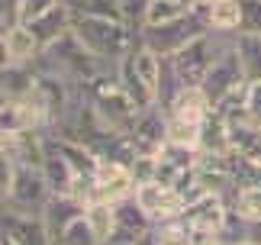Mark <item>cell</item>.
I'll use <instances>...</instances> for the list:
<instances>
[{
    "mask_svg": "<svg viewBox=\"0 0 261 245\" xmlns=\"http://www.w3.org/2000/svg\"><path fill=\"white\" fill-rule=\"evenodd\" d=\"M42 175L48 181L52 193H74L77 190V175L71 168V161L62 155L58 142L52 136H45V158H42Z\"/></svg>",
    "mask_w": 261,
    "mask_h": 245,
    "instance_id": "cell-13",
    "label": "cell"
},
{
    "mask_svg": "<svg viewBox=\"0 0 261 245\" xmlns=\"http://www.w3.org/2000/svg\"><path fill=\"white\" fill-rule=\"evenodd\" d=\"M84 94H87V104L94 107L97 119L103 122L107 129L129 132L133 119L139 116V107L133 104V97L123 90V84H119L116 68L107 71V75H100V78H94V81H87Z\"/></svg>",
    "mask_w": 261,
    "mask_h": 245,
    "instance_id": "cell-3",
    "label": "cell"
},
{
    "mask_svg": "<svg viewBox=\"0 0 261 245\" xmlns=\"http://www.w3.org/2000/svg\"><path fill=\"white\" fill-rule=\"evenodd\" d=\"M210 33L236 36L242 29V0H203Z\"/></svg>",
    "mask_w": 261,
    "mask_h": 245,
    "instance_id": "cell-18",
    "label": "cell"
},
{
    "mask_svg": "<svg viewBox=\"0 0 261 245\" xmlns=\"http://www.w3.org/2000/svg\"><path fill=\"white\" fill-rule=\"evenodd\" d=\"M62 245H100V239L94 236V229H90L87 216H77L71 226L62 232Z\"/></svg>",
    "mask_w": 261,
    "mask_h": 245,
    "instance_id": "cell-30",
    "label": "cell"
},
{
    "mask_svg": "<svg viewBox=\"0 0 261 245\" xmlns=\"http://www.w3.org/2000/svg\"><path fill=\"white\" fill-rule=\"evenodd\" d=\"M129 139L139 155H158L165 145H168V113L165 107H148V110H139V116L133 119L129 126Z\"/></svg>",
    "mask_w": 261,
    "mask_h": 245,
    "instance_id": "cell-9",
    "label": "cell"
},
{
    "mask_svg": "<svg viewBox=\"0 0 261 245\" xmlns=\"http://www.w3.org/2000/svg\"><path fill=\"white\" fill-rule=\"evenodd\" d=\"M7 52H10V65H33L42 52V45H39L36 33L29 29L26 23H13L7 29Z\"/></svg>",
    "mask_w": 261,
    "mask_h": 245,
    "instance_id": "cell-19",
    "label": "cell"
},
{
    "mask_svg": "<svg viewBox=\"0 0 261 245\" xmlns=\"http://www.w3.org/2000/svg\"><path fill=\"white\" fill-rule=\"evenodd\" d=\"M0 210H4V200H0Z\"/></svg>",
    "mask_w": 261,
    "mask_h": 245,
    "instance_id": "cell-46",
    "label": "cell"
},
{
    "mask_svg": "<svg viewBox=\"0 0 261 245\" xmlns=\"http://www.w3.org/2000/svg\"><path fill=\"white\" fill-rule=\"evenodd\" d=\"M187 245H229L223 232H213V229H190V242Z\"/></svg>",
    "mask_w": 261,
    "mask_h": 245,
    "instance_id": "cell-37",
    "label": "cell"
},
{
    "mask_svg": "<svg viewBox=\"0 0 261 245\" xmlns=\"http://www.w3.org/2000/svg\"><path fill=\"white\" fill-rule=\"evenodd\" d=\"M65 4H74V0H65Z\"/></svg>",
    "mask_w": 261,
    "mask_h": 245,
    "instance_id": "cell-45",
    "label": "cell"
},
{
    "mask_svg": "<svg viewBox=\"0 0 261 245\" xmlns=\"http://www.w3.org/2000/svg\"><path fill=\"white\" fill-rule=\"evenodd\" d=\"M74 36L94 52L97 58L119 65L133 48L139 45V29L126 19H97V16H74L71 19Z\"/></svg>",
    "mask_w": 261,
    "mask_h": 245,
    "instance_id": "cell-2",
    "label": "cell"
},
{
    "mask_svg": "<svg viewBox=\"0 0 261 245\" xmlns=\"http://www.w3.org/2000/svg\"><path fill=\"white\" fill-rule=\"evenodd\" d=\"M113 207H116V236H113V242H136L139 236H145V232L155 226V223L148 219V213L139 207L133 197L119 200Z\"/></svg>",
    "mask_w": 261,
    "mask_h": 245,
    "instance_id": "cell-15",
    "label": "cell"
},
{
    "mask_svg": "<svg viewBox=\"0 0 261 245\" xmlns=\"http://www.w3.org/2000/svg\"><path fill=\"white\" fill-rule=\"evenodd\" d=\"M62 0H19V10H16V23H26L33 26L36 19H42L52 7H58Z\"/></svg>",
    "mask_w": 261,
    "mask_h": 245,
    "instance_id": "cell-31",
    "label": "cell"
},
{
    "mask_svg": "<svg viewBox=\"0 0 261 245\" xmlns=\"http://www.w3.org/2000/svg\"><path fill=\"white\" fill-rule=\"evenodd\" d=\"M55 245H62V242H55Z\"/></svg>",
    "mask_w": 261,
    "mask_h": 245,
    "instance_id": "cell-47",
    "label": "cell"
},
{
    "mask_svg": "<svg viewBox=\"0 0 261 245\" xmlns=\"http://www.w3.org/2000/svg\"><path fill=\"white\" fill-rule=\"evenodd\" d=\"M84 216L90 223V229H94V236L100 239V245L113 242V236H116V207H113V203L94 200V203H87Z\"/></svg>",
    "mask_w": 261,
    "mask_h": 245,
    "instance_id": "cell-24",
    "label": "cell"
},
{
    "mask_svg": "<svg viewBox=\"0 0 261 245\" xmlns=\"http://www.w3.org/2000/svg\"><path fill=\"white\" fill-rule=\"evenodd\" d=\"M229 245H261V242H255V239H236V242H229Z\"/></svg>",
    "mask_w": 261,
    "mask_h": 245,
    "instance_id": "cell-41",
    "label": "cell"
},
{
    "mask_svg": "<svg viewBox=\"0 0 261 245\" xmlns=\"http://www.w3.org/2000/svg\"><path fill=\"white\" fill-rule=\"evenodd\" d=\"M45 136H48V132H42V129L13 132V136L4 139V152L16 161V165L42 168V158H45Z\"/></svg>",
    "mask_w": 261,
    "mask_h": 245,
    "instance_id": "cell-14",
    "label": "cell"
},
{
    "mask_svg": "<svg viewBox=\"0 0 261 245\" xmlns=\"http://www.w3.org/2000/svg\"><path fill=\"white\" fill-rule=\"evenodd\" d=\"M119 10H123V16H126V23H133L136 29L145 23V13H148V4L152 0H116Z\"/></svg>",
    "mask_w": 261,
    "mask_h": 245,
    "instance_id": "cell-33",
    "label": "cell"
},
{
    "mask_svg": "<svg viewBox=\"0 0 261 245\" xmlns=\"http://www.w3.org/2000/svg\"><path fill=\"white\" fill-rule=\"evenodd\" d=\"M232 42H236V36L223 42V48L216 52L213 65H210V71H206L203 84H200V87L206 90V97H210V104H213V107H219L223 100L242 94V90L248 87V78H245V71H242V61H239Z\"/></svg>",
    "mask_w": 261,
    "mask_h": 245,
    "instance_id": "cell-5",
    "label": "cell"
},
{
    "mask_svg": "<svg viewBox=\"0 0 261 245\" xmlns=\"http://www.w3.org/2000/svg\"><path fill=\"white\" fill-rule=\"evenodd\" d=\"M242 110H245V116L261 129V81H248V87H245V100H242Z\"/></svg>",
    "mask_w": 261,
    "mask_h": 245,
    "instance_id": "cell-32",
    "label": "cell"
},
{
    "mask_svg": "<svg viewBox=\"0 0 261 245\" xmlns=\"http://www.w3.org/2000/svg\"><path fill=\"white\" fill-rule=\"evenodd\" d=\"M36 81H39V71L33 65H7V68H0V87H4V94L10 100H26L36 90Z\"/></svg>",
    "mask_w": 261,
    "mask_h": 245,
    "instance_id": "cell-22",
    "label": "cell"
},
{
    "mask_svg": "<svg viewBox=\"0 0 261 245\" xmlns=\"http://www.w3.org/2000/svg\"><path fill=\"white\" fill-rule=\"evenodd\" d=\"M71 19H74L71 7H68L65 0H62V4H58V7H52V10H48V13H45L42 19H36V23L29 26V29H33V33H36L39 45L45 48L48 42H55L58 36H65L68 29H71Z\"/></svg>",
    "mask_w": 261,
    "mask_h": 245,
    "instance_id": "cell-21",
    "label": "cell"
},
{
    "mask_svg": "<svg viewBox=\"0 0 261 245\" xmlns=\"http://www.w3.org/2000/svg\"><path fill=\"white\" fill-rule=\"evenodd\" d=\"M155 168H158V158L155 155H139L129 171H133L136 184H145V181H155Z\"/></svg>",
    "mask_w": 261,
    "mask_h": 245,
    "instance_id": "cell-35",
    "label": "cell"
},
{
    "mask_svg": "<svg viewBox=\"0 0 261 245\" xmlns=\"http://www.w3.org/2000/svg\"><path fill=\"white\" fill-rule=\"evenodd\" d=\"M203 33H210V26H206V10H203V0H197V4L190 7L184 16L171 19V23L139 26V42H142L145 48H152L155 55L171 58L174 52H180L187 42H194V39L203 36Z\"/></svg>",
    "mask_w": 261,
    "mask_h": 245,
    "instance_id": "cell-4",
    "label": "cell"
},
{
    "mask_svg": "<svg viewBox=\"0 0 261 245\" xmlns=\"http://www.w3.org/2000/svg\"><path fill=\"white\" fill-rule=\"evenodd\" d=\"M197 187L203 193H223V197H232L236 193V178H232L229 155H203V152H200Z\"/></svg>",
    "mask_w": 261,
    "mask_h": 245,
    "instance_id": "cell-12",
    "label": "cell"
},
{
    "mask_svg": "<svg viewBox=\"0 0 261 245\" xmlns=\"http://www.w3.org/2000/svg\"><path fill=\"white\" fill-rule=\"evenodd\" d=\"M23 129H42L36 110L29 107L26 100H7V104L0 107V139L13 136V132H23Z\"/></svg>",
    "mask_w": 261,
    "mask_h": 245,
    "instance_id": "cell-20",
    "label": "cell"
},
{
    "mask_svg": "<svg viewBox=\"0 0 261 245\" xmlns=\"http://www.w3.org/2000/svg\"><path fill=\"white\" fill-rule=\"evenodd\" d=\"M200 152L203 155H229L232 152V136H229V119L223 110H210L203 119V132H200Z\"/></svg>",
    "mask_w": 261,
    "mask_h": 245,
    "instance_id": "cell-16",
    "label": "cell"
},
{
    "mask_svg": "<svg viewBox=\"0 0 261 245\" xmlns=\"http://www.w3.org/2000/svg\"><path fill=\"white\" fill-rule=\"evenodd\" d=\"M133 200L148 213L152 223H165V219H177L184 213V193H177L174 187H168L162 181H145V184H136L133 190Z\"/></svg>",
    "mask_w": 261,
    "mask_h": 245,
    "instance_id": "cell-8",
    "label": "cell"
},
{
    "mask_svg": "<svg viewBox=\"0 0 261 245\" xmlns=\"http://www.w3.org/2000/svg\"><path fill=\"white\" fill-rule=\"evenodd\" d=\"M184 223L190 229H213V232H223L229 216H232V207H229V197L223 193H200L197 200H190L184 207Z\"/></svg>",
    "mask_w": 261,
    "mask_h": 245,
    "instance_id": "cell-10",
    "label": "cell"
},
{
    "mask_svg": "<svg viewBox=\"0 0 261 245\" xmlns=\"http://www.w3.org/2000/svg\"><path fill=\"white\" fill-rule=\"evenodd\" d=\"M200 132H203V122H190V119H174L168 116V142L184 149H197L200 152Z\"/></svg>",
    "mask_w": 261,
    "mask_h": 245,
    "instance_id": "cell-27",
    "label": "cell"
},
{
    "mask_svg": "<svg viewBox=\"0 0 261 245\" xmlns=\"http://www.w3.org/2000/svg\"><path fill=\"white\" fill-rule=\"evenodd\" d=\"M10 65V52H7V39L0 36V68H7Z\"/></svg>",
    "mask_w": 261,
    "mask_h": 245,
    "instance_id": "cell-39",
    "label": "cell"
},
{
    "mask_svg": "<svg viewBox=\"0 0 261 245\" xmlns=\"http://www.w3.org/2000/svg\"><path fill=\"white\" fill-rule=\"evenodd\" d=\"M116 78H119V84H123V90L129 97H133V104L139 107V110H148V107H155V94H152V87L145 84L142 78L136 75V68H133V58H123L116 65Z\"/></svg>",
    "mask_w": 261,
    "mask_h": 245,
    "instance_id": "cell-23",
    "label": "cell"
},
{
    "mask_svg": "<svg viewBox=\"0 0 261 245\" xmlns=\"http://www.w3.org/2000/svg\"><path fill=\"white\" fill-rule=\"evenodd\" d=\"M71 7L74 16H97V19H126L116 0H74Z\"/></svg>",
    "mask_w": 261,
    "mask_h": 245,
    "instance_id": "cell-28",
    "label": "cell"
},
{
    "mask_svg": "<svg viewBox=\"0 0 261 245\" xmlns=\"http://www.w3.org/2000/svg\"><path fill=\"white\" fill-rule=\"evenodd\" d=\"M0 155H4V139H0Z\"/></svg>",
    "mask_w": 261,
    "mask_h": 245,
    "instance_id": "cell-44",
    "label": "cell"
},
{
    "mask_svg": "<svg viewBox=\"0 0 261 245\" xmlns=\"http://www.w3.org/2000/svg\"><path fill=\"white\" fill-rule=\"evenodd\" d=\"M187 7H177V4H168V0H152L148 4V13H145V23L142 26H158V23H171V19L184 16Z\"/></svg>",
    "mask_w": 261,
    "mask_h": 245,
    "instance_id": "cell-29",
    "label": "cell"
},
{
    "mask_svg": "<svg viewBox=\"0 0 261 245\" xmlns=\"http://www.w3.org/2000/svg\"><path fill=\"white\" fill-rule=\"evenodd\" d=\"M7 29H10V26L4 23V19H0V36H7Z\"/></svg>",
    "mask_w": 261,
    "mask_h": 245,
    "instance_id": "cell-43",
    "label": "cell"
},
{
    "mask_svg": "<svg viewBox=\"0 0 261 245\" xmlns=\"http://www.w3.org/2000/svg\"><path fill=\"white\" fill-rule=\"evenodd\" d=\"M236 55L248 81H261V33H236Z\"/></svg>",
    "mask_w": 261,
    "mask_h": 245,
    "instance_id": "cell-25",
    "label": "cell"
},
{
    "mask_svg": "<svg viewBox=\"0 0 261 245\" xmlns=\"http://www.w3.org/2000/svg\"><path fill=\"white\" fill-rule=\"evenodd\" d=\"M52 197V187L42 175V168H26V165H16V178H13V187L7 193V210L13 213H29V216H39L42 207Z\"/></svg>",
    "mask_w": 261,
    "mask_h": 245,
    "instance_id": "cell-7",
    "label": "cell"
},
{
    "mask_svg": "<svg viewBox=\"0 0 261 245\" xmlns=\"http://www.w3.org/2000/svg\"><path fill=\"white\" fill-rule=\"evenodd\" d=\"M239 33H261V0H242V29Z\"/></svg>",
    "mask_w": 261,
    "mask_h": 245,
    "instance_id": "cell-34",
    "label": "cell"
},
{
    "mask_svg": "<svg viewBox=\"0 0 261 245\" xmlns=\"http://www.w3.org/2000/svg\"><path fill=\"white\" fill-rule=\"evenodd\" d=\"M229 207L242 223H261V187H239L229 197Z\"/></svg>",
    "mask_w": 261,
    "mask_h": 245,
    "instance_id": "cell-26",
    "label": "cell"
},
{
    "mask_svg": "<svg viewBox=\"0 0 261 245\" xmlns=\"http://www.w3.org/2000/svg\"><path fill=\"white\" fill-rule=\"evenodd\" d=\"M84 210H87V203L81 197H74V193H52L48 197V203L42 207V223H45V232H48V239L55 242H62V232L71 226V223L77 216H84Z\"/></svg>",
    "mask_w": 261,
    "mask_h": 245,
    "instance_id": "cell-11",
    "label": "cell"
},
{
    "mask_svg": "<svg viewBox=\"0 0 261 245\" xmlns=\"http://www.w3.org/2000/svg\"><path fill=\"white\" fill-rule=\"evenodd\" d=\"M16 10H19V0H0V19L7 26L16 23Z\"/></svg>",
    "mask_w": 261,
    "mask_h": 245,
    "instance_id": "cell-38",
    "label": "cell"
},
{
    "mask_svg": "<svg viewBox=\"0 0 261 245\" xmlns=\"http://www.w3.org/2000/svg\"><path fill=\"white\" fill-rule=\"evenodd\" d=\"M13 178H16V161L7 155H0V200L7 203V193H10V187H13Z\"/></svg>",
    "mask_w": 261,
    "mask_h": 245,
    "instance_id": "cell-36",
    "label": "cell"
},
{
    "mask_svg": "<svg viewBox=\"0 0 261 245\" xmlns=\"http://www.w3.org/2000/svg\"><path fill=\"white\" fill-rule=\"evenodd\" d=\"M226 39H232V36L229 33H203V36H197L194 42H187L180 52H174L171 65L177 71L180 84L184 87H200L203 84L206 71H210V65H213V58H216L219 48H223Z\"/></svg>",
    "mask_w": 261,
    "mask_h": 245,
    "instance_id": "cell-6",
    "label": "cell"
},
{
    "mask_svg": "<svg viewBox=\"0 0 261 245\" xmlns=\"http://www.w3.org/2000/svg\"><path fill=\"white\" fill-rule=\"evenodd\" d=\"M210 110H213V104H210V97H206L203 87H180V94L171 100V107H168L165 113L174 116V119L203 122L210 116Z\"/></svg>",
    "mask_w": 261,
    "mask_h": 245,
    "instance_id": "cell-17",
    "label": "cell"
},
{
    "mask_svg": "<svg viewBox=\"0 0 261 245\" xmlns=\"http://www.w3.org/2000/svg\"><path fill=\"white\" fill-rule=\"evenodd\" d=\"M168 4H177V7H187V10H190V7L197 4V0H168Z\"/></svg>",
    "mask_w": 261,
    "mask_h": 245,
    "instance_id": "cell-40",
    "label": "cell"
},
{
    "mask_svg": "<svg viewBox=\"0 0 261 245\" xmlns=\"http://www.w3.org/2000/svg\"><path fill=\"white\" fill-rule=\"evenodd\" d=\"M7 100H10V97L4 94V87H0V107H4V104H7Z\"/></svg>",
    "mask_w": 261,
    "mask_h": 245,
    "instance_id": "cell-42",
    "label": "cell"
},
{
    "mask_svg": "<svg viewBox=\"0 0 261 245\" xmlns=\"http://www.w3.org/2000/svg\"><path fill=\"white\" fill-rule=\"evenodd\" d=\"M33 68L42 71V75H62L68 81L87 84V81L107 75V71H113L116 65L97 58L81 39L74 36V29H68L65 36H58L55 42H48L42 52H39V58L33 61Z\"/></svg>",
    "mask_w": 261,
    "mask_h": 245,
    "instance_id": "cell-1",
    "label": "cell"
}]
</instances>
